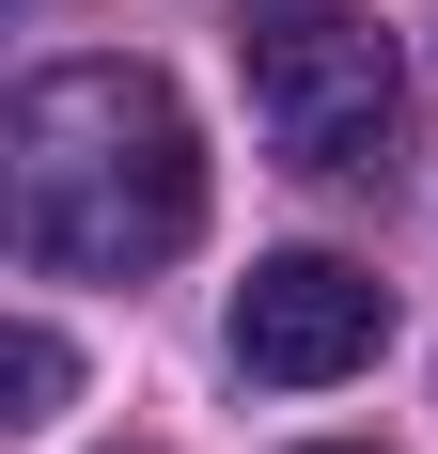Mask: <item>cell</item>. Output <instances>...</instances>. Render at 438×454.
<instances>
[{"mask_svg": "<svg viewBox=\"0 0 438 454\" xmlns=\"http://www.w3.org/2000/svg\"><path fill=\"white\" fill-rule=\"evenodd\" d=\"M63 376H79V361H63V329H16V345H0V392H16V408H0V423H47V408H63Z\"/></svg>", "mask_w": 438, "mask_h": 454, "instance_id": "4", "label": "cell"}, {"mask_svg": "<svg viewBox=\"0 0 438 454\" xmlns=\"http://www.w3.org/2000/svg\"><path fill=\"white\" fill-rule=\"evenodd\" d=\"M392 345V298H376V267H345V251H266L251 282H235V376H266V392H329V376H360Z\"/></svg>", "mask_w": 438, "mask_h": 454, "instance_id": "3", "label": "cell"}, {"mask_svg": "<svg viewBox=\"0 0 438 454\" xmlns=\"http://www.w3.org/2000/svg\"><path fill=\"white\" fill-rule=\"evenodd\" d=\"M204 235V126L157 63L16 79V251L47 282H141Z\"/></svg>", "mask_w": 438, "mask_h": 454, "instance_id": "1", "label": "cell"}, {"mask_svg": "<svg viewBox=\"0 0 438 454\" xmlns=\"http://www.w3.org/2000/svg\"><path fill=\"white\" fill-rule=\"evenodd\" d=\"M235 79H251L266 157L298 173H376L407 126V63L360 0H235Z\"/></svg>", "mask_w": 438, "mask_h": 454, "instance_id": "2", "label": "cell"}]
</instances>
